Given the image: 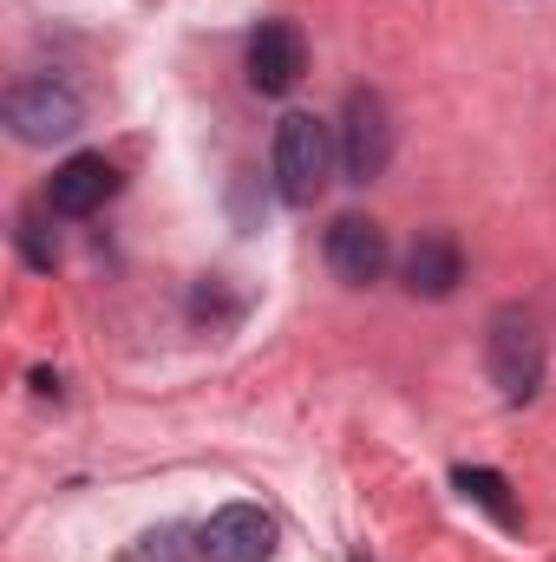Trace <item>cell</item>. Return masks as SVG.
I'll use <instances>...</instances> for the list:
<instances>
[{"label": "cell", "instance_id": "7", "mask_svg": "<svg viewBox=\"0 0 556 562\" xmlns=\"http://www.w3.org/2000/svg\"><path fill=\"white\" fill-rule=\"evenodd\" d=\"M301 72H308V40H301V26L263 20L256 40H249V86H256L263 99H281V92L301 86Z\"/></svg>", "mask_w": 556, "mask_h": 562}, {"label": "cell", "instance_id": "5", "mask_svg": "<svg viewBox=\"0 0 556 562\" xmlns=\"http://www.w3.org/2000/svg\"><path fill=\"white\" fill-rule=\"evenodd\" d=\"M197 557L203 562H269L276 557V517L256 510V504H223V510L203 524Z\"/></svg>", "mask_w": 556, "mask_h": 562}, {"label": "cell", "instance_id": "8", "mask_svg": "<svg viewBox=\"0 0 556 562\" xmlns=\"http://www.w3.org/2000/svg\"><path fill=\"white\" fill-rule=\"evenodd\" d=\"M327 269L334 281H347V288H367V281L387 276V229L374 223V216H334L327 223Z\"/></svg>", "mask_w": 556, "mask_h": 562}, {"label": "cell", "instance_id": "6", "mask_svg": "<svg viewBox=\"0 0 556 562\" xmlns=\"http://www.w3.org/2000/svg\"><path fill=\"white\" fill-rule=\"evenodd\" d=\"M112 196H119V164H112L105 150L66 157V164L53 170V183H46V210H59V216H92V210H105Z\"/></svg>", "mask_w": 556, "mask_h": 562}, {"label": "cell", "instance_id": "3", "mask_svg": "<svg viewBox=\"0 0 556 562\" xmlns=\"http://www.w3.org/2000/svg\"><path fill=\"white\" fill-rule=\"evenodd\" d=\"M7 125H13V138L20 144H53V138H73L79 132V119H86V105H79V92L73 86H59V79H20L13 92H7Z\"/></svg>", "mask_w": 556, "mask_h": 562}, {"label": "cell", "instance_id": "4", "mask_svg": "<svg viewBox=\"0 0 556 562\" xmlns=\"http://www.w3.org/2000/svg\"><path fill=\"white\" fill-rule=\"evenodd\" d=\"M393 157V119H387V99L380 92H347L341 105V170L347 183H374Z\"/></svg>", "mask_w": 556, "mask_h": 562}, {"label": "cell", "instance_id": "11", "mask_svg": "<svg viewBox=\"0 0 556 562\" xmlns=\"http://www.w3.org/2000/svg\"><path fill=\"white\" fill-rule=\"evenodd\" d=\"M184 557H190V543H184L177 524H164V530L138 537V550H132V562H184Z\"/></svg>", "mask_w": 556, "mask_h": 562}, {"label": "cell", "instance_id": "12", "mask_svg": "<svg viewBox=\"0 0 556 562\" xmlns=\"http://www.w3.org/2000/svg\"><path fill=\"white\" fill-rule=\"evenodd\" d=\"M20 249H26V262H33V269H53V236H46L40 210H26V216H20Z\"/></svg>", "mask_w": 556, "mask_h": 562}, {"label": "cell", "instance_id": "1", "mask_svg": "<svg viewBox=\"0 0 556 562\" xmlns=\"http://www.w3.org/2000/svg\"><path fill=\"white\" fill-rule=\"evenodd\" d=\"M334 157H341V144H334V132H327L314 112H288L276 125V190H281V203L308 210V203L327 190Z\"/></svg>", "mask_w": 556, "mask_h": 562}, {"label": "cell", "instance_id": "9", "mask_svg": "<svg viewBox=\"0 0 556 562\" xmlns=\"http://www.w3.org/2000/svg\"><path fill=\"white\" fill-rule=\"evenodd\" d=\"M458 281H465V256H458V243H452V236H419L413 256H407V288L425 294V301H445Z\"/></svg>", "mask_w": 556, "mask_h": 562}, {"label": "cell", "instance_id": "2", "mask_svg": "<svg viewBox=\"0 0 556 562\" xmlns=\"http://www.w3.org/2000/svg\"><path fill=\"white\" fill-rule=\"evenodd\" d=\"M485 367H491V380H498L504 400H531V393L544 386V334L531 327L524 307H498V314H491Z\"/></svg>", "mask_w": 556, "mask_h": 562}, {"label": "cell", "instance_id": "10", "mask_svg": "<svg viewBox=\"0 0 556 562\" xmlns=\"http://www.w3.org/2000/svg\"><path fill=\"white\" fill-rule=\"evenodd\" d=\"M458 491H465V497H478V504H485L491 517H504V524L518 517V510H511V497H504V477H498V471H458Z\"/></svg>", "mask_w": 556, "mask_h": 562}]
</instances>
